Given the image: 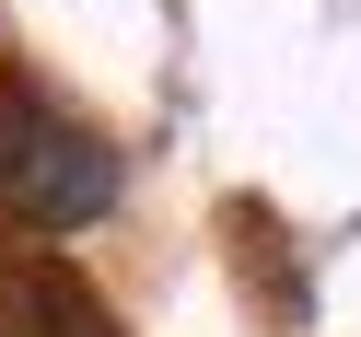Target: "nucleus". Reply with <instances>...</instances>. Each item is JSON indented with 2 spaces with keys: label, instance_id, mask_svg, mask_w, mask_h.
Segmentation results:
<instances>
[{
  "label": "nucleus",
  "instance_id": "nucleus-1",
  "mask_svg": "<svg viewBox=\"0 0 361 337\" xmlns=\"http://www.w3.org/2000/svg\"><path fill=\"white\" fill-rule=\"evenodd\" d=\"M0 210L24 233H94L117 210V151L59 117L35 82H0Z\"/></svg>",
  "mask_w": 361,
  "mask_h": 337
}]
</instances>
